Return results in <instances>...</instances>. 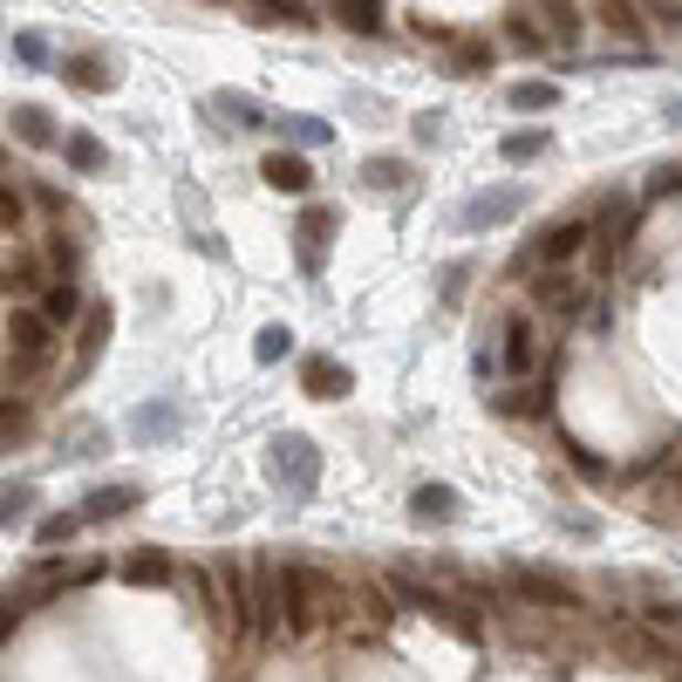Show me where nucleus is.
<instances>
[{
    "label": "nucleus",
    "instance_id": "nucleus-2",
    "mask_svg": "<svg viewBox=\"0 0 682 682\" xmlns=\"http://www.w3.org/2000/svg\"><path fill=\"white\" fill-rule=\"evenodd\" d=\"M212 587H219V628L253 634V580L239 559H212Z\"/></svg>",
    "mask_w": 682,
    "mask_h": 682
},
{
    "label": "nucleus",
    "instance_id": "nucleus-31",
    "mask_svg": "<svg viewBox=\"0 0 682 682\" xmlns=\"http://www.w3.org/2000/svg\"><path fill=\"white\" fill-rule=\"evenodd\" d=\"M403 178H410V171L396 165V157H369V165H363V185H369V191H396Z\"/></svg>",
    "mask_w": 682,
    "mask_h": 682
},
{
    "label": "nucleus",
    "instance_id": "nucleus-14",
    "mask_svg": "<svg viewBox=\"0 0 682 682\" xmlns=\"http://www.w3.org/2000/svg\"><path fill=\"white\" fill-rule=\"evenodd\" d=\"M539 363V335H533V314H512L505 321V376H526Z\"/></svg>",
    "mask_w": 682,
    "mask_h": 682
},
{
    "label": "nucleus",
    "instance_id": "nucleus-3",
    "mask_svg": "<svg viewBox=\"0 0 682 682\" xmlns=\"http://www.w3.org/2000/svg\"><path fill=\"white\" fill-rule=\"evenodd\" d=\"M518 212H526V185H492V191H471L458 206V225L464 232H492V225H505Z\"/></svg>",
    "mask_w": 682,
    "mask_h": 682
},
{
    "label": "nucleus",
    "instance_id": "nucleus-45",
    "mask_svg": "<svg viewBox=\"0 0 682 682\" xmlns=\"http://www.w3.org/2000/svg\"><path fill=\"white\" fill-rule=\"evenodd\" d=\"M505 34H512V42H518V49H539V42H546V28H533V21H512Z\"/></svg>",
    "mask_w": 682,
    "mask_h": 682
},
{
    "label": "nucleus",
    "instance_id": "nucleus-17",
    "mask_svg": "<svg viewBox=\"0 0 682 682\" xmlns=\"http://www.w3.org/2000/svg\"><path fill=\"white\" fill-rule=\"evenodd\" d=\"M533 14H539V28L553 34L559 49H574V42H580V8H574V0H539Z\"/></svg>",
    "mask_w": 682,
    "mask_h": 682
},
{
    "label": "nucleus",
    "instance_id": "nucleus-48",
    "mask_svg": "<svg viewBox=\"0 0 682 682\" xmlns=\"http://www.w3.org/2000/svg\"><path fill=\"white\" fill-rule=\"evenodd\" d=\"M8 628H14V600H8V594H0V634H8Z\"/></svg>",
    "mask_w": 682,
    "mask_h": 682
},
{
    "label": "nucleus",
    "instance_id": "nucleus-15",
    "mask_svg": "<svg viewBox=\"0 0 682 682\" xmlns=\"http://www.w3.org/2000/svg\"><path fill=\"white\" fill-rule=\"evenodd\" d=\"M458 492L451 485H417L410 492V512H417V526H451V518H458Z\"/></svg>",
    "mask_w": 682,
    "mask_h": 682
},
{
    "label": "nucleus",
    "instance_id": "nucleus-11",
    "mask_svg": "<svg viewBox=\"0 0 682 682\" xmlns=\"http://www.w3.org/2000/svg\"><path fill=\"white\" fill-rule=\"evenodd\" d=\"M260 178H266L273 191H294V198H301V191H314V165H307L301 150H273L266 165H260Z\"/></svg>",
    "mask_w": 682,
    "mask_h": 682
},
{
    "label": "nucleus",
    "instance_id": "nucleus-26",
    "mask_svg": "<svg viewBox=\"0 0 682 682\" xmlns=\"http://www.w3.org/2000/svg\"><path fill=\"white\" fill-rule=\"evenodd\" d=\"M505 103H512V109H526V116H539V109H559V90H553V83H512V90H505Z\"/></svg>",
    "mask_w": 682,
    "mask_h": 682
},
{
    "label": "nucleus",
    "instance_id": "nucleus-40",
    "mask_svg": "<svg viewBox=\"0 0 682 682\" xmlns=\"http://www.w3.org/2000/svg\"><path fill=\"white\" fill-rule=\"evenodd\" d=\"M260 14H266V21H294V28H307V21H314L301 0H260Z\"/></svg>",
    "mask_w": 682,
    "mask_h": 682
},
{
    "label": "nucleus",
    "instance_id": "nucleus-30",
    "mask_svg": "<svg viewBox=\"0 0 682 682\" xmlns=\"http://www.w3.org/2000/svg\"><path fill=\"white\" fill-rule=\"evenodd\" d=\"M109 342V307L103 301H90L83 307V363H96V348Z\"/></svg>",
    "mask_w": 682,
    "mask_h": 682
},
{
    "label": "nucleus",
    "instance_id": "nucleus-6",
    "mask_svg": "<svg viewBox=\"0 0 682 682\" xmlns=\"http://www.w3.org/2000/svg\"><path fill=\"white\" fill-rule=\"evenodd\" d=\"M634 225H641V206H634V198H621V206H608V212H600V225H594L600 266H615V260L634 246Z\"/></svg>",
    "mask_w": 682,
    "mask_h": 682
},
{
    "label": "nucleus",
    "instance_id": "nucleus-39",
    "mask_svg": "<svg viewBox=\"0 0 682 682\" xmlns=\"http://www.w3.org/2000/svg\"><path fill=\"white\" fill-rule=\"evenodd\" d=\"M559 451H567V464H574L580 478H608V464H600V458H594L587 444H574V437H567V444H559Z\"/></svg>",
    "mask_w": 682,
    "mask_h": 682
},
{
    "label": "nucleus",
    "instance_id": "nucleus-22",
    "mask_svg": "<svg viewBox=\"0 0 682 682\" xmlns=\"http://www.w3.org/2000/svg\"><path fill=\"white\" fill-rule=\"evenodd\" d=\"M546 396H553L546 382H526V389H505V396H492V410H499V417H539V410H546Z\"/></svg>",
    "mask_w": 682,
    "mask_h": 682
},
{
    "label": "nucleus",
    "instance_id": "nucleus-38",
    "mask_svg": "<svg viewBox=\"0 0 682 682\" xmlns=\"http://www.w3.org/2000/svg\"><path fill=\"white\" fill-rule=\"evenodd\" d=\"M492 69V49L485 42H458V75H485Z\"/></svg>",
    "mask_w": 682,
    "mask_h": 682
},
{
    "label": "nucleus",
    "instance_id": "nucleus-42",
    "mask_svg": "<svg viewBox=\"0 0 682 682\" xmlns=\"http://www.w3.org/2000/svg\"><path fill=\"white\" fill-rule=\"evenodd\" d=\"M14 55H21L28 69H42V62H49V42H42V34H14Z\"/></svg>",
    "mask_w": 682,
    "mask_h": 682
},
{
    "label": "nucleus",
    "instance_id": "nucleus-47",
    "mask_svg": "<svg viewBox=\"0 0 682 682\" xmlns=\"http://www.w3.org/2000/svg\"><path fill=\"white\" fill-rule=\"evenodd\" d=\"M662 124H675V130H682V90H669V96H662Z\"/></svg>",
    "mask_w": 682,
    "mask_h": 682
},
{
    "label": "nucleus",
    "instance_id": "nucleus-36",
    "mask_svg": "<svg viewBox=\"0 0 682 682\" xmlns=\"http://www.w3.org/2000/svg\"><path fill=\"white\" fill-rule=\"evenodd\" d=\"M28 505H34V485H8V492H0V526L28 518Z\"/></svg>",
    "mask_w": 682,
    "mask_h": 682
},
{
    "label": "nucleus",
    "instance_id": "nucleus-12",
    "mask_svg": "<svg viewBox=\"0 0 682 682\" xmlns=\"http://www.w3.org/2000/svg\"><path fill=\"white\" fill-rule=\"evenodd\" d=\"M137 505H144L137 485H103V492L83 499V526H109V518H124V512H137Z\"/></svg>",
    "mask_w": 682,
    "mask_h": 682
},
{
    "label": "nucleus",
    "instance_id": "nucleus-44",
    "mask_svg": "<svg viewBox=\"0 0 682 682\" xmlns=\"http://www.w3.org/2000/svg\"><path fill=\"white\" fill-rule=\"evenodd\" d=\"M21 423H28V410H21V403H14V396H0V437H14V430H21Z\"/></svg>",
    "mask_w": 682,
    "mask_h": 682
},
{
    "label": "nucleus",
    "instance_id": "nucleus-34",
    "mask_svg": "<svg viewBox=\"0 0 682 682\" xmlns=\"http://www.w3.org/2000/svg\"><path fill=\"white\" fill-rule=\"evenodd\" d=\"M287 348H294V335L280 328V321H273V328H260V342H253V355H260V363H280Z\"/></svg>",
    "mask_w": 682,
    "mask_h": 682
},
{
    "label": "nucleus",
    "instance_id": "nucleus-41",
    "mask_svg": "<svg viewBox=\"0 0 682 682\" xmlns=\"http://www.w3.org/2000/svg\"><path fill=\"white\" fill-rule=\"evenodd\" d=\"M621 649H628L634 662H669V649H662V641H649V634H621Z\"/></svg>",
    "mask_w": 682,
    "mask_h": 682
},
{
    "label": "nucleus",
    "instance_id": "nucleus-9",
    "mask_svg": "<svg viewBox=\"0 0 682 682\" xmlns=\"http://www.w3.org/2000/svg\"><path fill=\"white\" fill-rule=\"evenodd\" d=\"M301 389H307V396H321V403H335V396H348V389H355V376L335 363V355H307V363H301Z\"/></svg>",
    "mask_w": 682,
    "mask_h": 682
},
{
    "label": "nucleus",
    "instance_id": "nucleus-32",
    "mask_svg": "<svg viewBox=\"0 0 682 682\" xmlns=\"http://www.w3.org/2000/svg\"><path fill=\"white\" fill-rule=\"evenodd\" d=\"M75 533H83V512H55V518H42V546H69Z\"/></svg>",
    "mask_w": 682,
    "mask_h": 682
},
{
    "label": "nucleus",
    "instance_id": "nucleus-8",
    "mask_svg": "<svg viewBox=\"0 0 682 682\" xmlns=\"http://www.w3.org/2000/svg\"><path fill=\"white\" fill-rule=\"evenodd\" d=\"M533 301H539L546 314H580V307H587V280H574L567 266H546L539 287H533Z\"/></svg>",
    "mask_w": 682,
    "mask_h": 682
},
{
    "label": "nucleus",
    "instance_id": "nucleus-24",
    "mask_svg": "<svg viewBox=\"0 0 682 682\" xmlns=\"http://www.w3.org/2000/svg\"><path fill=\"white\" fill-rule=\"evenodd\" d=\"M62 157H69L75 171H103V165H109V150H103L90 130H69V137H62Z\"/></svg>",
    "mask_w": 682,
    "mask_h": 682
},
{
    "label": "nucleus",
    "instance_id": "nucleus-10",
    "mask_svg": "<svg viewBox=\"0 0 682 682\" xmlns=\"http://www.w3.org/2000/svg\"><path fill=\"white\" fill-rule=\"evenodd\" d=\"M116 574H124L130 587H171V580H178V567H171V559L157 553V546H137V553H124V559H116Z\"/></svg>",
    "mask_w": 682,
    "mask_h": 682
},
{
    "label": "nucleus",
    "instance_id": "nucleus-18",
    "mask_svg": "<svg viewBox=\"0 0 682 682\" xmlns=\"http://www.w3.org/2000/svg\"><path fill=\"white\" fill-rule=\"evenodd\" d=\"M328 232H335V212H328V206H307V212H301V266H307V273L321 266V246H328Z\"/></svg>",
    "mask_w": 682,
    "mask_h": 682
},
{
    "label": "nucleus",
    "instance_id": "nucleus-4",
    "mask_svg": "<svg viewBox=\"0 0 682 682\" xmlns=\"http://www.w3.org/2000/svg\"><path fill=\"white\" fill-rule=\"evenodd\" d=\"M512 587L533 600V608H559V615H580L587 600L574 580H559V574H539V567H512Z\"/></svg>",
    "mask_w": 682,
    "mask_h": 682
},
{
    "label": "nucleus",
    "instance_id": "nucleus-33",
    "mask_svg": "<svg viewBox=\"0 0 682 682\" xmlns=\"http://www.w3.org/2000/svg\"><path fill=\"white\" fill-rule=\"evenodd\" d=\"M21 219H28V198L0 178V232H21Z\"/></svg>",
    "mask_w": 682,
    "mask_h": 682
},
{
    "label": "nucleus",
    "instance_id": "nucleus-13",
    "mask_svg": "<svg viewBox=\"0 0 682 682\" xmlns=\"http://www.w3.org/2000/svg\"><path fill=\"white\" fill-rule=\"evenodd\" d=\"M178 403H171V396H157V403H144L137 417H130V437H137V444H165V437H178Z\"/></svg>",
    "mask_w": 682,
    "mask_h": 682
},
{
    "label": "nucleus",
    "instance_id": "nucleus-1",
    "mask_svg": "<svg viewBox=\"0 0 682 682\" xmlns=\"http://www.w3.org/2000/svg\"><path fill=\"white\" fill-rule=\"evenodd\" d=\"M266 471H273V485L287 492V499H307L321 485V451H314V437L287 430V437H273L266 444Z\"/></svg>",
    "mask_w": 682,
    "mask_h": 682
},
{
    "label": "nucleus",
    "instance_id": "nucleus-46",
    "mask_svg": "<svg viewBox=\"0 0 682 682\" xmlns=\"http://www.w3.org/2000/svg\"><path fill=\"white\" fill-rule=\"evenodd\" d=\"M649 14H655L662 28H682V0H649Z\"/></svg>",
    "mask_w": 682,
    "mask_h": 682
},
{
    "label": "nucleus",
    "instance_id": "nucleus-28",
    "mask_svg": "<svg viewBox=\"0 0 682 682\" xmlns=\"http://www.w3.org/2000/svg\"><path fill=\"white\" fill-rule=\"evenodd\" d=\"M273 124H280V130H287V137H294L301 150H321V144H328V137H335L328 124H321V116H273Z\"/></svg>",
    "mask_w": 682,
    "mask_h": 682
},
{
    "label": "nucleus",
    "instance_id": "nucleus-20",
    "mask_svg": "<svg viewBox=\"0 0 682 682\" xmlns=\"http://www.w3.org/2000/svg\"><path fill=\"white\" fill-rule=\"evenodd\" d=\"M14 137L34 144V150H49V144H55V116H49L42 103H21V109H14Z\"/></svg>",
    "mask_w": 682,
    "mask_h": 682
},
{
    "label": "nucleus",
    "instance_id": "nucleus-27",
    "mask_svg": "<svg viewBox=\"0 0 682 682\" xmlns=\"http://www.w3.org/2000/svg\"><path fill=\"white\" fill-rule=\"evenodd\" d=\"M546 144H553L546 130H505V144H499V157H505V165H533V157H539Z\"/></svg>",
    "mask_w": 682,
    "mask_h": 682
},
{
    "label": "nucleus",
    "instance_id": "nucleus-23",
    "mask_svg": "<svg viewBox=\"0 0 682 682\" xmlns=\"http://www.w3.org/2000/svg\"><path fill=\"white\" fill-rule=\"evenodd\" d=\"M62 75H69L75 90H90V96H103V90L116 83V75H109V69H103L96 55H69V62H62Z\"/></svg>",
    "mask_w": 682,
    "mask_h": 682
},
{
    "label": "nucleus",
    "instance_id": "nucleus-29",
    "mask_svg": "<svg viewBox=\"0 0 682 682\" xmlns=\"http://www.w3.org/2000/svg\"><path fill=\"white\" fill-rule=\"evenodd\" d=\"M0 280H8V294H34V287H42V266H34L28 253H8V260H0Z\"/></svg>",
    "mask_w": 682,
    "mask_h": 682
},
{
    "label": "nucleus",
    "instance_id": "nucleus-37",
    "mask_svg": "<svg viewBox=\"0 0 682 682\" xmlns=\"http://www.w3.org/2000/svg\"><path fill=\"white\" fill-rule=\"evenodd\" d=\"M641 621H649L655 634H682V608H669V600H649V608H641Z\"/></svg>",
    "mask_w": 682,
    "mask_h": 682
},
{
    "label": "nucleus",
    "instance_id": "nucleus-16",
    "mask_svg": "<svg viewBox=\"0 0 682 682\" xmlns=\"http://www.w3.org/2000/svg\"><path fill=\"white\" fill-rule=\"evenodd\" d=\"M212 109H219V116H232V130H260V124H273L266 103H260V96H246V90H219V96H212Z\"/></svg>",
    "mask_w": 682,
    "mask_h": 682
},
{
    "label": "nucleus",
    "instance_id": "nucleus-21",
    "mask_svg": "<svg viewBox=\"0 0 682 682\" xmlns=\"http://www.w3.org/2000/svg\"><path fill=\"white\" fill-rule=\"evenodd\" d=\"M42 314H49V328H69V321L83 314V287H75V280H55L42 294Z\"/></svg>",
    "mask_w": 682,
    "mask_h": 682
},
{
    "label": "nucleus",
    "instance_id": "nucleus-19",
    "mask_svg": "<svg viewBox=\"0 0 682 682\" xmlns=\"http://www.w3.org/2000/svg\"><path fill=\"white\" fill-rule=\"evenodd\" d=\"M328 14L348 28V34H382V0H328Z\"/></svg>",
    "mask_w": 682,
    "mask_h": 682
},
{
    "label": "nucleus",
    "instance_id": "nucleus-7",
    "mask_svg": "<svg viewBox=\"0 0 682 682\" xmlns=\"http://www.w3.org/2000/svg\"><path fill=\"white\" fill-rule=\"evenodd\" d=\"M587 246H594V225L567 219V225H553V232H539V246H533V260H539V266H567V260H580Z\"/></svg>",
    "mask_w": 682,
    "mask_h": 682
},
{
    "label": "nucleus",
    "instance_id": "nucleus-43",
    "mask_svg": "<svg viewBox=\"0 0 682 682\" xmlns=\"http://www.w3.org/2000/svg\"><path fill=\"white\" fill-rule=\"evenodd\" d=\"M559 526H567L574 539H600V518H587V512H559Z\"/></svg>",
    "mask_w": 682,
    "mask_h": 682
},
{
    "label": "nucleus",
    "instance_id": "nucleus-35",
    "mask_svg": "<svg viewBox=\"0 0 682 682\" xmlns=\"http://www.w3.org/2000/svg\"><path fill=\"white\" fill-rule=\"evenodd\" d=\"M682 191V165H655L649 185H641V198H675Z\"/></svg>",
    "mask_w": 682,
    "mask_h": 682
},
{
    "label": "nucleus",
    "instance_id": "nucleus-5",
    "mask_svg": "<svg viewBox=\"0 0 682 682\" xmlns=\"http://www.w3.org/2000/svg\"><path fill=\"white\" fill-rule=\"evenodd\" d=\"M8 342H14V363H42V355L55 348V328H49V314L42 307H14L8 314Z\"/></svg>",
    "mask_w": 682,
    "mask_h": 682
},
{
    "label": "nucleus",
    "instance_id": "nucleus-25",
    "mask_svg": "<svg viewBox=\"0 0 682 682\" xmlns=\"http://www.w3.org/2000/svg\"><path fill=\"white\" fill-rule=\"evenodd\" d=\"M600 28L621 34V42H641V14H634V0H600Z\"/></svg>",
    "mask_w": 682,
    "mask_h": 682
}]
</instances>
